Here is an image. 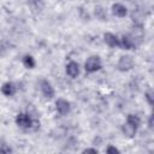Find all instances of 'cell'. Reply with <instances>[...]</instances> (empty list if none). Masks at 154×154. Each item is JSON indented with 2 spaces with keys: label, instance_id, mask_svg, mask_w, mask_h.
I'll return each mask as SVG.
<instances>
[{
  "label": "cell",
  "instance_id": "1",
  "mask_svg": "<svg viewBox=\"0 0 154 154\" xmlns=\"http://www.w3.org/2000/svg\"><path fill=\"white\" fill-rule=\"evenodd\" d=\"M16 124L17 126H19L20 129H24V130H28V129H32V126L35 125V129H37L40 126V122L35 120L31 118L30 114L28 113H24V112H20L16 116Z\"/></svg>",
  "mask_w": 154,
  "mask_h": 154
},
{
  "label": "cell",
  "instance_id": "2",
  "mask_svg": "<svg viewBox=\"0 0 154 154\" xmlns=\"http://www.w3.org/2000/svg\"><path fill=\"white\" fill-rule=\"evenodd\" d=\"M101 69H102V63H101L100 57L90 55L89 58H87V60L84 63V70L87 73H94Z\"/></svg>",
  "mask_w": 154,
  "mask_h": 154
},
{
  "label": "cell",
  "instance_id": "3",
  "mask_svg": "<svg viewBox=\"0 0 154 154\" xmlns=\"http://www.w3.org/2000/svg\"><path fill=\"white\" fill-rule=\"evenodd\" d=\"M135 66V60L131 55L129 54H125V55H122L117 63V69L122 72H126V71H130L132 67Z\"/></svg>",
  "mask_w": 154,
  "mask_h": 154
},
{
  "label": "cell",
  "instance_id": "4",
  "mask_svg": "<svg viewBox=\"0 0 154 154\" xmlns=\"http://www.w3.org/2000/svg\"><path fill=\"white\" fill-rule=\"evenodd\" d=\"M40 89H41L42 95H43L46 99H48V100L53 99L54 95H55V90H54L52 83H51L48 79H41V81H40Z\"/></svg>",
  "mask_w": 154,
  "mask_h": 154
},
{
  "label": "cell",
  "instance_id": "5",
  "mask_svg": "<svg viewBox=\"0 0 154 154\" xmlns=\"http://www.w3.org/2000/svg\"><path fill=\"white\" fill-rule=\"evenodd\" d=\"M55 109L60 116H66L71 111V103L63 97H58L55 100Z\"/></svg>",
  "mask_w": 154,
  "mask_h": 154
},
{
  "label": "cell",
  "instance_id": "6",
  "mask_svg": "<svg viewBox=\"0 0 154 154\" xmlns=\"http://www.w3.org/2000/svg\"><path fill=\"white\" fill-rule=\"evenodd\" d=\"M135 38L130 35H123L119 38V47L124 51H130V49H135Z\"/></svg>",
  "mask_w": 154,
  "mask_h": 154
},
{
  "label": "cell",
  "instance_id": "7",
  "mask_svg": "<svg viewBox=\"0 0 154 154\" xmlns=\"http://www.w3.org/2000/svg\"><path fill=\"white\" fill-rule=\"evenodd\" d=\"M65 72H66V75H67L69 77H71V78H77V77L79 76V72H81L78 63H76V61H73V60L69 61V63L66 64V66H65Z\"/></svg>",
  "mask_w": 154,
  "mask_h": 154
},
{
  "label": "cell",
  "instance_id": "8",
  "mask_svg": "<svg viewBox=\"0 0 154 154\" xmlns=\"http://www.w3.org/2000/svg\"><path fill=\"white\" fill-rule=\"evenodd\" d=\"M111 11H112L113 16H116V17H118V18H124V17L128 14V8H126V6H124V5L120 4V2L113 4L112 7H111Z\"/></svg>",
  "mask_w": 154,
  "mask_h": 154
},
{
  "label": "cell",
  "instance_id": "9",
  "mask_svg": "<svg viewBox=\"0 0 154 154\" xmlns=\"http://www.w3.org/2000/svg\"><path fill=\"white\" fill-rule=\"evenodd\" d=\"M103 41L109 48L119 47V37L114 35L113 32H105L103 34Z\"/></svg>",
  "mask_w": 154,
  "mask_h": 154
},
{
  "label": "cell",
  "instance_id": "10",
  "mask_svg": "<svg viewBox=\"0 0 154 154\" xmlns=\"http://www.w3.org/2000/svg\"><path fill=\"white\" fill-rule=\"evenodd\" d=\"M1 93L7 96V97H12L13 95H16L17 93V87L14 83L12 82H5L2 85H1Z\"/></svg>",
  "mask_w": 154,
  "mask_h": 154
},
{
  "label": "cell",
  "instance_id": "11",
  "mask_svg": "<svg viewBox=\"0 0 154 154\" xmlns=\"http://www.w3.org/2000/svg\"><path fill=\"white\" fill-rule=\"evenodd\" d=\"M122 132L126 138H134L136 132H137V128H135V126H132L125 122V124L122 125Z\"/></svg>",
  "mask_w": 154,
  "mask_h": 154
},
{
  "label": "cell",
  "instance_id": "12",
  "mask_svg": "<svg viewBox=\"0 0 154 154\" xmlns=\"http://www.w3.org/2000/svg\"><path fill=\"white\" fill-rule=\"evenodd\" d=\"M22 64H23V66H24L25 69H29V70H32V69H35V66H36L35 58H34L32 55H30V54L23 55V58H22Z\"/></svg>",
  "mask_w": 154,
  "mask_h": 154
},
{
  "label": "cell",
  "instance_id": "13",
  "mask_svg": "<svg viewBox=\"0 0 154 154\" xmlns=\"http://www.w3.org/2000/svg\"><path fill=\"white\" fill-rule=\"evenodd\" d=\"M126 123L138 129L140 125H141V118H140L137 114H132V113H130V114H128V117H126Z\"/></svg>",
  "mask_w": 154,
  "mask_h": 154
},
{
  "label": "cell",
  "instance_id": "14",
  "mask_svg": "<svg viewBox=\"0 0 154 154\" xmlns=\"http://www.w3.org/2000/svg\"><path fill=\"white\" fill-rule=\"evenodd\" d=\"M95 16H96L100 20H107V13H106L105 8L101 7V6L95 7Z\"/></svg>",
  "mask_w": 154,
  "mask_h": 154
},
{
  "label": "cell",
  "instance_id": "15",
  "mask_svg": "<svg viewBox=\"0 0 154 154\" xmlns=\"http://www.w3.org/2000/svg\"><path fill=\"white\" fill-rule=\"evenodd\" d=\"M28 2L36 11H41L43 8V0H28Z\"/></svg>",
  "mask_w": 154,
  "mask_h": 154
},
{
  "label": "cell",
  "instance_id": "16",
  "mask_svg": "<svg viewBox=\"0 0 154 154\" xmlns=\"http://www.w3.org/2000/svg\"><path fill=\"white\" fill-rule=\"evenodd\" d=\"M144 99H146V101L148 102V105L149 106H153L154 105V93H153V90H148V91H146L144 93Z\"/></svg>",
  "mask_w": 154,
  "mask_h": 154
},
{
  "label": "cell",
  "instance_id": "17",
  "mask_svg": "<svg viewBox=\"0 0 154 154\" xmlns=\"http://www.w3.org/2000/svg\"><path fill=\"white\" fill-rule=\"evenodd\" d=\"M12 152L13 150L8 144H6V143H1L0 144V153L1 154H8V153H12Z\"/></svg>",
  "mask_w": 154,
  "mask_h": 154
},
{
  "label": "cell",
  "instance_id": "18",
  "mask_svg": "<svg viewBox=\"0 0 154 154\" xmlns=\"http://www.w3.org/2000/svg\"><path fill=\"white\" fill-rule=\"evenodd\" d=\"M106 153H108V154H119L120 150L117 147H114V146H108L106 148Z\"/></svg>",
  "mask_w": 154,
  "mask_h": 154
},
{
  "label": "cell",
  "instance_id": "19",
  "mask_svg": "<svg viewBox=\"0 0 154 154\" xmlns=\"http://www.w3.org/2000/svg\"><path fill=\"white\" fill-rule=\"evenodd\" d=\"M82 153H94V154H97L99 150L96 148H85V149L82 150Z\"/></svg>",
  "mask_w": 154,
  "mask_h": 154
},
{
  "label": "cell",
  "instance_id": "20",
  "mask_svg": "<svg viewBox=\"0 0 154 154\" xmlns=\"http://www.w3.org/2000/svg\"><path fill=\"white\" fill-rule=\"evenodd\" d=\"M148 126H149V129H153V114L149 116V119H148Z\"/></svg>",
  "mask_w": 154,
  "mask_h": 154
}]
</instances>
